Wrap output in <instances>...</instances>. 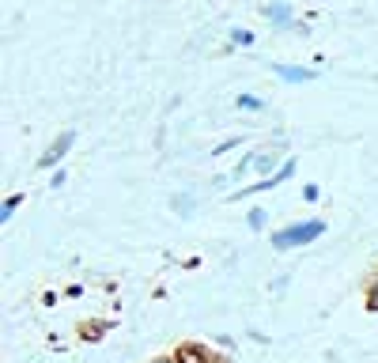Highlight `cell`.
<instances>
[{
	"label": "cell",
	"mask_w": 378,
	"mask_h": 363,
	"mask_svg": "<svg viewBox=\"0 0 378 363\" xmlns=\"http://www.w3.org/2000/svg\"><path fill=\"white\" fill-rule=\"evenodd\" d=\"M235 144H242V141H238V136H235V141H224V144H219V148H216V152H212V155H224V152H231V148H235Z\"/></svg>",
	"instance_id": "cell-12"
},
{
	"label": "cell",
	"mask_w": 378,
	"mask_h": 363,
	"mask_svg": "<svg viewBox=\"0 0 378 363\" xmlns=\"http://www.w3.org/2000/svg\"><path fill=\"white\" fill-rule=\"evenodd\" d=\"M152 363H178V356H174V360H152Z\"/></svg>",
	"instance_id": "cell-13"
},
{
	"label": "cell",
	"mask_w": 378,
	"mask_h": 363,
	"mask_svg": "<svg viewBox=\"0 0 378 363\" xmlns=\"http://www.w3.org/2000/svg\"><path fill=\"white\" fill-rule=\"evenodd\" d=\"M20 204H23V193H12V197H8L4 204H0V223H8V220H12Z\"/></svg>",
	"instance_id": "cell-7"
},
{
	"label": "cell",
	"mask_w": 378,
	"mask_h": 363,
	"mask_svg": "<svg viewBox=\"0 0 378 363\" xmlns=\"http://www.w3.org/2000/svg\"><path fill=\"white\" fill-rule=\"evenodd\" d=\"M238 106H242V110H261V99H254V95H238Z\"/></svg>",
	"instance_id": "cell-10"
},
{
	"label": "cell",
	"mask_w": 378,
	"mask_h": 363,
	"mask_svg": "<svg viewBox=\"0 0 378 363\" xmlns=\"http://www.w3.org/2000/svg\"><path fill=\"white\" fill-rule=\"evenodd\" d=\"M231 42H235V45H250L254 34H250V31H231Z\"/></svg>",
	"instance_id": "cell-11"
},
{
	"label": "cell",
	"mask_w": 378,
	"mask_h": 363,
	"mask_svg": "<svg viewBox=\"0 0 378 363\" xmlns=\"http://www.w3.org/2000/svg\"><path fill=\"white\" fill-rule=\"evenodd\" d=\"M72 144H76V133L68 129V133H61L57 141L50 144V152H45L42 159H38V166H53V163H61L64 155H68V148H72Z\"/></svg>",
	"instance_id": "cell-2"
},
{
	"label": "cell",
	"mask_w": 378,
	"mask_h": 363,
	"mask_svg": "<svg viewBox=\"0 0 378 363\" xmlns=\"http://www.w3.org/2000/svg\"><path fill=\"white\" fill-rule=\"evenodd\" d=\"M272 72L284 83H310V80H318L314 69H299V64H272Z\"/></svg>",
	"instance_id": "cell-3"
},
{
	"label": "cell",
	"mask_w": 378,
	"mask_h": 363,
	"mask_svg": "<svg viewBox=\"0 0 378 363\" xmlns=\"http://www.w3.org/2000/svg\"><path fill=\"white\" fill-rule=\"evenodd\" d=\"M280 159H284L280 148H261V152L254 155V171H261V174H276V171L284 166Z\"/></svg>",
	"instance_id": "cell-4"
},
{
	"label": "cell",
	"mask_w": 378,
	"mask_h": 363,
	"mask_svg": "<svg viewBox=\"0 0 378 363\" xmlns=\"http://www.w3.org/2000/svg\"><path fill=\"white\" fill-rule=\"evenodd\" d=\"M178 363H216V360H212V352L205 348V344H182Z\"/></svg>",
	"instance_id": "cell-5"
},
{
	"label": "cell",
	"mask_w": 378,
	"mask_h": 363,
	"mask_svg": "<svg viewBox=\"0 0 378 363\" xmlns=\"http://www.w3.org/2000/svg\"><path fill=\"white\" fill-rule=\"evenodd\" d=\"M265 15H269V20H272L276 27H288V20H291V8H288V4H269V8H265Z\"/></svg>",
	"instance_id": "cell-6"
},
{
	"label": "cell",
	"mask_w": 378,
	"mask_h": 363,
	"mask_svg": "<svg viewBox=\"0 0 378 363\" xmlns=\"http://www.w3.org/2000/svg\"><path fill=\"white\" fill-rule=\"evenodd\" d=\"M367 306H371V311L378 314V276L371 280V287H367Z\"/></svg>",
	"instance_id": "cell-9"
},
{
	"label": "cell",
	"mask_w": 378,
	"mask_h": 363,
	"mask_svg": "<svg viewBox=\"0 0 378 363\" xmlns=\"http://www.w3.org/2000/svg\"><path fill=\"white\" fill-rule=\"evenodd\" d=\"M265 223H269V212H265V208H254V212H250V227H254V231H261Z\"/></svg>",
	"instance_id": "cell-8"
},
{
	"label": "cell",
	"mask_w": 378,
	"mask_h": 363,
	"mask_svg": "<svg viewBox=\"0 0 378 363\" xmlns=\"http://www.w3.org/2000/svg\"><path fill=\"white\" fill-rule=\"evenodd\" d=\"M326 235V223L321 220H307V223H291V227H280L272 231V246L276 250H291V246H307V242H314Z\"/></svg>",
	"instance_id": "cell-1"
}]
</instances>
